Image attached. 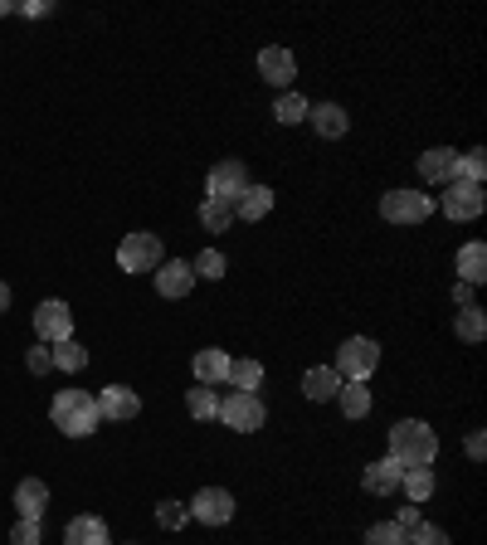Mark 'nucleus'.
<instances>
[{
	"mask_svg": "<svg viewBox=\"0 0 487 545\" xmlns=\"http://www.w3.org/2000/svg\"><path fill=\"white\" fill-rule=\"evenodd\" d=\"M385 458H395L400 468H434V458H439V434L424 424V419H400L395 429H390V453Z\"/></svg>",
	"mask_w": 487,
	"mask_h": 545,
	"instance_id": "obj_1",
	"label": "nucleus"
},
{
	"mask_svg": "<svg viewBox=\"0 0 487 545\" xmlns=\"http://www.w3.org/2000/svg\"><path fill=\"white\" fill-rule=\"evenodd\" d=\"M49 419H54V429H59V434H69V438L98 434V424H103L98 400H93L88 390H59L54 404H49Z\"/></svg>",
	"mask_w": 487,
	"mask_h": 545,
	"instance_id": "obj_2",
	"label": "nucleus"
},
{
	"mask_svg": "<svg viewBox=\"0 0 487 545\" xmlns=\"http://www.w3.org/2000/svg\"><path fill=\"white\" fill-rule=\"evenodd\" d=\"M341 375V385H366L375 370H380V346H375L371 336H351V341H341V351H337V365H332Z\"/></svg>",
	"mask_w": 487,
	"mask_h": 545,
	"instance_id": "obj_3",
	"label": "nucleus"
},
{
	"mask_svg": "<svg viewBox=\"0 0 487 545\" xmlns=\"http://www.w3.org/2000/svg\"><path fill=\"white\" fill-rule=\"evenodd\" d=\"M434 215V195H419V190H390L380 195V219L385 224H424Z\"/></svg>",
	"mask_w": 487,
	"mask_h": 545,
	"instance_id": "obj_4",
	"label": "nucleus"
},
{
	"mask_svg": "<svg viewBox=\"0 0 487 545\" xmlns=\"http://www.w3.org/2000/svg\"><path fill=\"white\" fill-rule=\"evenodd\" d=\"M161 239L147 234V229H137V234H127L122 239V249H117V268L122 273H156L161 268Z\"/></svg>",
	"mask_w": 487,
	"mask_h": 545,
	"instance_id": "obj_5",
	"label": "nucleus"
},
{
	"mask_svg": "<svg viewBox=\"0 0 487 545\" xmlns=\"http://www.w3.org/2000/svg\"><path fill=\"white\" fill-rule=\"evenodd\" d=\"M35 336L44 341V346L74 341V312H69V302H59V297L39 302L35 307Z\"/></svg>",
	"mask_w": 487,
	"mask_h": 545,
	"instance_id": "obj_6",
	"label": "nucleus"
},
{
	"mask_svg": "<svg viewBox=\"0 0 487 545\" xmlns=\"http://www.w3.org/2000/svg\"><path fill=\"white\" fill-rule=\"evenodd\" d=\"M215 419H225L234 434H259V429H263V400H259V395L234 390L229 400H220V414H215Z\"/></svg>",
	"mask_w": 487,
	"mask_h": 545,
	"instance_id": "obj_7",
	"label": "nucleus"
},
{
	"mask_svg": "<svg viewBox=\"0 0 487 545\" xmlns=\"http://www.w3.org/2000/svg\"><path fill=\"white\" fill-rule=\"evenodd\" d=\"M244 185H249L244 161H220V166L210 171V181H205V200H215V205H229V210H234V200L244 195Z\"/></svg>",
	"mask_w": 487,
	"mask_h": 545,
	"instance_id": "obj_8",
	"label": "nucleus"
},
{
	"mask_svg": "<svg viewBox=\"0 0 487 545\" xmlns=\"http://www.w3.org/2000/svg\"><path fill=\"white\" fill-rule=\"evenodd\" d=\"M439 210H444L449 219H478L487 210V190L483 185H468V181H449Z\"/></svg>",
	"mask_w": 487,
	"mask_h": 545,
	"instance_id": "obj_9",
	"label": "nucleus"
},
{
	"mask_svg": "<svg viewBox=\"0 0 487 545\" xmlns=\"http://www.w3.org/2000/svg\"><path fill=\"white\" fill-rule=\"evenodd\" d=\"M190 516H195L200 526H225L229 516H234V497H229L225 487H200V492L190 497Z\"/></svg>",
	"mask_w": 487,
	"mask_h": 545,
	"instance_id": "obj_10",
	"label": "nucleus"
},
{
	"mask_svg": "<svg viewBox=\"0 0 487 545\" xmlns=\"http://www.w3.org/2000/svg\"><path fill=\"white\" fill-rule=\"evenodd\" d=\"M93 400H98V414H103V419H113V424H127V419H137V414H142V400H137V390H132V385H103Z\"/></svg>",
	"mask_w": 487,
	"mask_h": 545,
	"instance_id": "obj_11",
	"label": "nucleus"
},
{
	"mask_svg": "<svg viewBox=\"0 0 487 545\" xmlns=\"http://www.w3.org/2000/svg\"><path fill=\"white\" fill-rule=\"evenodd\" d=\"M259 73H263V83H273V88H283V93H288V83L298 78V59H293V49L268 44V49L259 54Z\"/></svg>",
	"mask_w": 487,
	"mask_h": 545,
	"instance_id": "obj_12",
	"label": "nucleus"
},
{
	"mask_svg": "<svg viewBox=\"0 0 487 545\" xmlns=\"http://www.w3.org/2000/svg\"><path fill=\"white\" fill-rule=\"evenodd\" d=\"M195 288V273H190L186 258H161V268H156V292L161 297H190Z\"/></svg>",
	"mask_w": 487,
	"mask_h": 545,
	"instance_id": "obj_13",
	"label": "nucleus"
},
{
	"mask_svg": "<svg viewBox=\"0 0 487 545\" xmlns=\"http://www.w3.org/2000/svg\"><path fill=\"white\" fill-rule=\"evenodd\" d=\"M229 361H234V356H225L220 346H205V351H195V365H190V370H195V385H210V390H215V385H225Z\"/></svg>",
	"mask_w": 487,
	"mask_h": 545,
	"instance_id": "obj_14",
	"label": "nucleus"
},
{
	"mask_svg": "<svg viewBox=\"0 0 487 545\" xmlns=\"http://www.w3.org/2000/svg\"><path fill=\"white\" fill-rule=\"evenodd\" d=\"M400 477H405V468H400L395 458H380V463H371V468L361 473V487H366L371 497H390V492H400Z\"/></svg>",
	"mask_w": 487,
	"mask_h": 545,
	"instance_id": "obj_15",
	"label": "nucleus"
},
{
	"mask_svg": "<svg viewBox=\"0 0 487 545\" xmlns=\"http://www.w3.org/2000/svg\"><path fill=\"white\" fill-rule=\"evenodd\" d=\"M453 161H458V151H453V146H429V151L419 156V181L449 185L453 181Z\"/></svg>",
	"mask_w": 487,
	"mask_h": 545,
	"instance_id": "obj_16",
	"label": "nucleus"
},
{
	"mask_svg": "<svg viewBox=\"0 0 487 545\" xmlns=\"http://www.w3.org/2000/svg\"><path fill=\"white\" fill-rule=\"evenodd\" d=\"M307 122H312L317 137H327V142L346 137V127H351V117L341 112V103H312V108H307Z\"/></svg>",
	"mask_w": 487,
	"mask_h": 545,
	"instance_id": "obj_17",
	"label": "nucleus"
},
{
	"mask_svg": "<svg viewBox=\"0 0 487 545\" xmlns=\"http://www.w3.org/2000/svg\"><path fill=\"white\" fill-rule=\"evenodd\" d=\"M337 390H341V375L332 370V365H312V370L302 375V395H307L312 404L337 400Z\"/></svg>",
	"mask_w": 487,
	"mask_h": 545,
	"instance_id": "obj_18",
	"label": "nucleus"
},
{
	"mask_svg": "<svg viewBox=\"0 0 487 545\" xmlns=\"http://www.w3.org/2000/svg\"><path fill=\"white\" fill-rule=\"evenodd\" d=\"M64 545H113L108 541V521L103 516H74L64 526Z\"/></svg>",
	"mask_w": 487,
	"mask_h": 545,
	"instance_id": "obj_19",
	"label": "nucleus"
},
{
	"mask_svg": "<svg viewBox=\"0 0 487 545\" xmlns=\"http://www.w3.org/2000/svg\"><path fill=\"white\" fill-rule=\"evenodd\" d=\"M453 268H458V283L478 288V283L487 278V244H463L458 258H453Z\"/></svg>",
	"mask_w": 487,
	"mask_h": 545,
	"instance_id": "obj_20",
	"label": "nucleus"
},
{
	"mask_svg": "<svg viewBox=\"0 0 487 545\" xmlns=\"http://www.w3.org/2000/svg\"><path fill=\"white\" fill-rule=\"evenodd\" d=\"M44 507H49V487H44L39 477H25V482L15 487V511H20L25 521H39Z\"/></svg>",
	"mask_w": 487,
	"mask_h": 545,
	"instance_id": "obj_21",
	"label": "nucleus"
},
{
	"mask_svg": "<svg viewBox=\"0 0 487 545\" xmlns=\"http://www.w3.org/2000/svg\"><path fill=\"white\" fill-rule=\"evenodd\" d=\"M453 331H458V341H468V346H478L487 336V312L478 302H468V307H458V317H453Z\"/></svg>",
	"mask_w": 487,
	"mask_h": 545,
	"instance_id": "obj_22",
	"label": "nucleus"
},
{
	"mask_svg": "<svg viewBox=\"0 0 487 545\" xmlns=\"http://www.w3.org/2000/svg\"><path fill=\"white\" fill-rule=\"evenodd\" d=\"M273 210V190L268 185H244V195L234 200V215L239 219H263Z\"/></svg>",
	"mask_w": 487,
	"mask_h": 545,
	"instance_id": "obj_23",
	"label": "nucleus"
},
{
	"mask_svg": "<svg viewBox=\"0 0 487 545\" xmlns=\"http://www.w3.org/2000/svg\"><path fill=\"white\" fill-rule=\"evenodd\" d=\"M400 487H405V497H410L414 507H424L434 497V468H405Z\"/></svg>",
	"mask_w": 487,
	"mask_h": 545,
	"instance_id": "obj_24",
	"label": "nucleus"
},
{
	"mask_svg": "<svg viewBox=\"0 0 487 545\" xmlns=\"http://www.w3.org/2000/svg\"><path fill=\"white\" fill-rule=\"evenodd\" d=\"M453 181H468V185H483L487 181V151H483V146H473L468 156H458V161H453Z\"/></svg>",
	"mask_w": 487,
	"mask_h": 545,
	"instance_id": "obj_25",
	"label": "nucleus"
},
{
	"mask_svg": "<svg viewBox=\"0 0 487 545\" xmlns=\"http://www.w3.org/2000/svg\"><path fill=\"white\" fill-rule=\"evenodd\" d=\"M234 390H244V395H259L263 385V365L259 361H229V375H225Z\"/></svg>",
	"mask_w": 487,
	"mask_h": 545,
	"instance_id": "obj_26",
	"label": "nucleus"
},
{
	"mask_svg": "<svg viewBox=\"0 0 487 545\" xmlns=\"http://www.w3.org/2000/svg\"><path fill=\"white\" fill-rule=\"evenodd\" d=\"M337 400H341V414H346V419H366V414H371V390H366V385H356V380H351V385H341Z\"/></svg>",
	"mask_w": 487,
	"mask_h": 545,
	"instance_id": "obj_27",
	"label": "nucleus"
},
{
	"mask_svg": "<svg viewBox=\"0 0 487 545\" xmlns=\"http://www.w3.org/2000/svg\"><path fill=\"white\" fill-rule=\"evenodd\" d=\"M190 273H195V283H200V278L220 283V278L229 273V263H225V254H220V249H200V254H195V263H190Z\"/></svg>",
	"mask_w": 487,
	"mask_h": 545,
	"instance_id": "obj_28",
	"label": "nucleus"
},
{
	"mask_svg": "<svg viewBox=\"0 0 487 545\" xmlns=\"http://www.w3.org/2000/svg\"><path fill=\"white\" fill-rule=\"evenodd\" d=\"M186 409H190V419H200V424H205V419H215V414H220V395H215L210 385H195V390L186 395Z\"/></svg>",
	"mask_w": 487,
	"mask_h": 545,
	"instance_id": "obj_29",
	"label": "nucleus"
},
{
	"mask_svg": "<svg viewBox=\"0 0 487 545\" xmlns=\"http://www.w3.org/2000/svg\"><path fill=\"white\" fill-rule=\"evenodd\" d=\"M307 108H312V103H307L302 93H293V88H288V93H278V103H273V117H278V122H288V127H298L302 117H307Z\"/></svg>",
	"mask_w": 487,
	"mask_h": 545,
	"instance_id": "obj_30",
	"label": "nucleus"
},
{
	"mask_svg": "<svg viewBox=\"0 0 487 545\" xmlns=\"http://www.w3.org/2000/svg\"><path fill=\"white\" fill-rule=\"evenodd\" d=\"M54 351V370H69V375H78L83 365H88V351L78 346V341H59V346H49Z\"/></svg>",
	"mask_w": 487,
	"mask_h": 545,
	"instance_id": "obj_31",
	"label": "nucleus"
},
{
	"mask_svg": "<svg viewBox=\"0 0 487 545\" xmlns=\"http://www.w3.org/2000/svg\"><path fill=\"white\" fill-rule=\"evenodd\" d=\"M200 224H205V234H229L234 210H229V205H215V200H205V205H200Z\"/></svg>",
	"mask_w": 487,
	"mask_h": 545,
	"instance_id": "obj_32",
	"label": "nucleus"
},
{
	"mask_svg": "<svg viewBox=\"0 0 487 545\" xmlns=\"http://www.w3.org/2000/svg\"><path fill=\"white\" fill-rule=\"evenodd\" d=\"M186 521H190L186 502H161V507H156V526H161V531H181Z\"/></svg>",
	"mask_w": 487,
	"mask_h": 545,
	"instance_id": "obj_33",
	"label": "nucleus"
},
{
	"mask_svg": "<svg viewBox=\"0 0 487 545\" xmlns=\"http://www.w3.org/2000/svg\"><path fill=\"white\" fill-rule=\"evenodd\" d=\"M366 545H410V536H405L395 521H380V526L366 531Z\"/></svg>",
	"mask_w": 487,
	"mask_h": 545,
	"instance_id": "obj_34",
	"label": "nucleus"
},
{
	"mask_svg": "<svg viewBox=\"0 0 487 545\" xmlns=\"http://www.w3.org/2000/svg\"><path fill=\"white\" fill-rule=\"evenodd\" d=\"M410 545H453L449 536H444V531H439V526H429V521H419V526H414L410 531Z\"/></svg>",
	"mask_w": 487,
	"mask_h": 545,
	"instance_id": "obj_35",
	"label": "nucleus"
},
{
	"mask_svg": "<svg viewBox=\"0 0 487 545\" xmlns=\"http://www.w3.org/2000/svg\"><path fill=\"white\" fill-rule=\"evenodd\" d=\"M25 361H30V375H49V370H54V351L39 341V346H30V356H25Z\"/></svg>",
	"mask_w": 487,
	"mask_h": 545,
	"instance_id": "obj_36",
	"label": "nucleus"
},
{
	"mask_svg": "<svg viewBox=\"0 0 487 545\" xmlns=\"http://www.w3.org/2000/svg\"><path fill=\"white\" fill-rule=\"evenodd\" d=\"M39 536H44V531H39V521H25V516H20V521H15V531H10V545H39Z\"/></svg>",
	"mask_w": 487,
	"mask_h": 545,
	"instance_id": "obj_37",
	"label": "nucleus"
},
{
	"mask_svg": "<svg viewBox=\"0 0 487 545\" xmlns=\"http://www.w3.org/2000/svg\"><path fill=\"white\" fill-rule=\"evenodd\" d=\"M395 526H400V531L410 536L414 526H419V507H414V502H410V507H400V516H395Z\"/></svg>",
	"mask_w": 487,
	"mask_h": 545,
	"instance_id": "obj_38",
	"label": "nucleus"
},
{
	"mask_svg": "<svg viewBox=\"0 0 487 545\" xmlns=\"http://www.w3.org/2000/svg\"><path fill=\"white\" fill-rule=\"evenodd\" d=\"M483 453H487V438H483V429H473V434H468V458L483 463Z\"/></svg>",
	"mask_w": 487,
	"mask_h": 545,
	"instance_id": "obj_39",
	"label": "nucleus"
},
{
	"mask_svg": "<svg viewBox=\"0 0 487 545\" xmlns=\"http://www.w3.org/2000/svg\"><path fill=\"white\" fill-rule=\"evenodd\" d=\"M453 302L468 307V302H473V288H468V283H453Z\"/></svg>",
	"mask_w": 487,
	"mask_h": 545,
	"instance_id": "obj_40",
	"label": "nucleus"
},
{
	"mask_svg": "<svg viewBox=\"0 0 487 545\" xmlns=\"http://www.w3.org/2000/svg\"><path fill=\"white\" fill-rule=\"evenodd\" d=\"M0 312H10V283H0Z\"/></svg>",
	"mask_w": 487,
	"mask_h": 545,
	"instance_id": "obj_41",
	"label": "nucleus"
},
{
	"mask_svg": "<svg viewBox=\"0 0 487 545\" xmlns=\"http://www.w3.org/2000/svg\"><path fill=\"white\" fill-rule=\"evenodd\" d=\"M10 10H15V5H10V0H0V15H10Z\"/></svg>",
	"mask_w": 487,
	"mask_h": 545,
	"instance_id": "obj_42",
	"label": "nucleus"
}]
</instances>
